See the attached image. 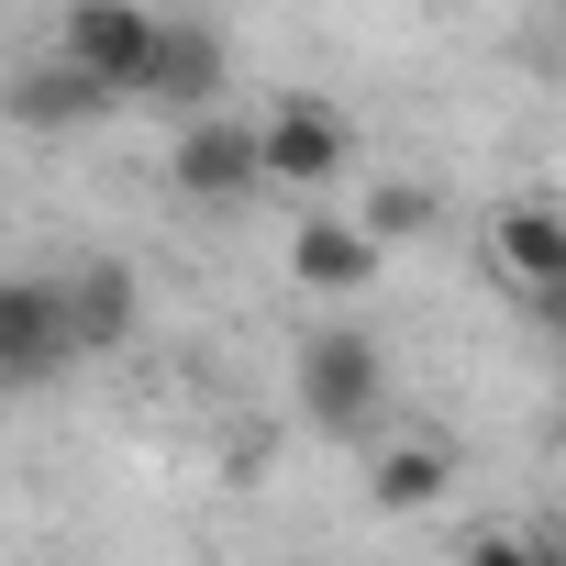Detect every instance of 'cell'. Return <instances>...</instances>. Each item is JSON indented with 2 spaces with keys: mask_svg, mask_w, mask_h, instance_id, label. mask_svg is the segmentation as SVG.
Instances as JSON below:
<instances>
[{
  "mask_svg": "<svg viewBox=\"0 0 566 566\" xmlns=\"http://www.w3.org/2000/svg\"><path fill=\"white\" fill-rule=\"evenodd\" d=\"M156 45H167V12H145V0H67L56 12V56L90 67L112 101L156 90Z\"/></svg>",
  "mask_w": 566,
  "mask_h": 566,
  "instance_id": "obj_1",
  "label": "cell"
},
{
  "mask_svg": "<svg viewBox=\"0 0 566 566\" xmlns=\"http://www.w3.org/2000/svg\"><path fill=\"white\" fill-rule=\"evenodd\" d=\"M555 23H566V0H555Z\"/></svg>",
  "mask_w": 566,
  "mask_h": 566,
  "instance_id": "obj_14",
  "label": "cell"
},
{
  "mask_svg": "<svg viewBox=\"0 0 566 566\" xmlns=\"http://www.w3.org/2000/svg\"><path fill=\"white\" fill-rule=\"evenodd\" d=\"M555 566H566V555H555Z\"/></svg>",
  "mask_w": 566,
  "mask_h": 566,
  "instance_id": "obj_15",
  "label": "cell"
},
{
  "mask_svg": "<svg viewBox=\"0 0 566 566\" xmlns=\"http://www.w3.org/2000/svg\"><path fill=\"white\" fill-rule=\"evenodd\" d=\"M255 134H266V189H334L345 156H356L345 112H323V101H277Z\"/></svg>",
  "mask_w": 566,
  "mask_h": 566,
  "instance_id": "obj_6",
  "label": "cell"
},
{
  "mask_svg": "<svg viewBox=\"0 0 566 566\" xmlns=\"http://www.w3.org/2000/svg\"><path fill=\"white\" fill-rule=\"evenodd\" d=\"M489 277L566 334V211H533V200L500 211V222H489Z\"/></svg>",
  "mask_w": 566,
  "mask_h": 566,
  "instance_id": "obj_4",
  "label": "cell"
},
{
  "mask_svg": "<svg viewBox=\"0 0 566 566\" xmlns=\"http://www.w3.org/2000/svg\"><path fill=\"white\" fill-rule=\"evenodd\" d=\"M467 566H555V555H544V544H511V533H489Z\"/></svg>",
  "mask_w": 566,
  "mask_h": 566,
  "instance_id": "obj_13",
  "label": "cell"
},
{
  "mask_svg": "<svg viewBox=\"0 0 566 566\" xmlns=\"http://www.w3.org/2000/svg\"><path fill=\"white\" fill-rule=\"evenodd\" d=\"M378 233L367 222H334V211H312L301 233H290V277H301V290L312 301H345V290H367V277H378Z\"/></svg>",
  "mask_w": 566,
  "mask_h": 566,
  "instance_id": "obj_10",
  "label": "cell"
},
{
  "mask_svg": "<svg viewBox=\"0 0 566 566\" xmlns=\"http://www.w3.org/2000/svg\"><path fill=\"white\" fill-rule=\"evenodd\" d=\"M167 178H178V200H244V189H266V134L233 112H189L167 145Z\"/></svg>",
  "mask_w": 566,
  "mask_h": 566,
  "instance_id": "obj_3",
  "label": "cell"
},
{
  "mask_svg": "<svg viewBox=\"0 0 566 566\" xmlns=\"http://www.w3.org/2000/svg\"><path fill=\"white\" fill-rule=\"evenodd\" d=\"M56 367H78L56 277H0V389H45Z\"/></svg>",
  "mask_w": 566,
  "mask_h": 566,
  "instance_id": "obj_5",
  "label": "cell"
},
{
  "mask_svg": "<svg viewBox=\"0 0 566 566\" xmlns=\"http://www.w3.org/2000/svg\"><path fill=\"white\" fill-rule=\"evenodd\" d=\"M56 301H67V334H78V356H123V345H134V323H145L134 266H112V255H78V266H56Z\"/></svg>",
  "mask_w": 566,
  "mask_h": 566,
  "instance_id": "obj_7",
  "label": "cell"
},
{
  "mask_svg": "<svg viewBox=\"0 0 566 566\" xmlns=\"http://www.w3.org/2000/svg\"><path fill=\"white\" fill-rule=\"evenodd\" d=\"M222 78H233V45H222V23H200V12H167V45H156V112H222Z\"/></svg>",
  "mask_w": 566,
  "mask_h": 566,
  "instance_id": "obj_9",
  "label": "cell"
},
{
  "mask_svg": "<svg viewBox=\"0 0 566 566\" xmlns=\"http://www.w3.org/2000/svg\"><path fill=\"white\" fill-rule=\"evenodd\" d=\"M367 489H378V511H433L444 489H455V455L444 444H378V467H367Z\"/></svg>",
  "mask_w": 566,
  "mask_h": 566,
  "instance_id": "obj_11",
  "label": "cell"
},
{
  "mask_svg": "<svg viewBox=\"0 0 566 566\" xmlns=\"http://www.w3.org/2000/svg\"><path fill=\"white\" fill-rule=\"evenodd\" d=\"M356 222H367L378 244H411V233H433V189H411V178H389V189H378V200H367Z\"/></svg>",
  "mask_w": 566,
  "mask_h": 566,
  "instance_id": "obj_12",
  "label": "cell"
},
{
  "mask_svg": "<svg viewBox=\"0 0 566 566\" xmlns=\"http://www.w3.org/2000/svg\"><path fill=\"white\" fill-rule=\"evenodd\" d=\"M378 389H389V367H378V345L356 323H323L301 345V411L323 433H378Z\"/></svg>",
  "mask_w": 566,
  "mask_h": 566,
  "instance_id": "obj_2",
  "label": "cell"
},
{
  "mask_svg": "<svg viewBox=\"0 0 566 566\" xmlns=\"http://www.w3.org/2000/svg\"><path fill=\"white\" fill-rule=\"evenodd\" d=\"M0 112H12L23 134H90V123H112L123 101L90 78V67H67V56H45V67H12L0 78Z\"/></svg>",
  "mask_w": 566,
  "mask_h": 566,
  "instance_id": "obj_8",
  "label": "cell"
}]
</instances>
